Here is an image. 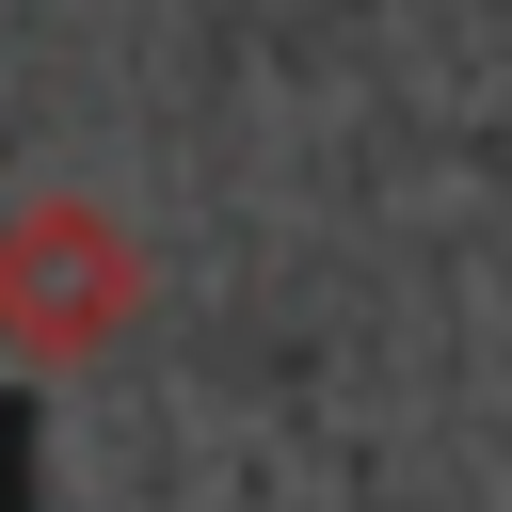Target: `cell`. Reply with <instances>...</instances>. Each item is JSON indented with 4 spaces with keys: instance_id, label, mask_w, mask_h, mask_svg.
I'll return each mask as SVG.
<instances>
[{
    "instance_id": "6da1fadb",
    "label": "cell",
    "mask_w": 512,
    "mask_h": 512,
    "mask_svg": "<svg viewBox=\"0 0 512 512\" xmlns=\"http://www.w3.org/2000/svg\"><path fill=\"white\" fill-rule=\"evenodd\" d=\"M144 320V240L96 192H16L0 208V368H96Z\"/></svg>"
}]
</instances>
